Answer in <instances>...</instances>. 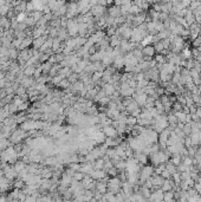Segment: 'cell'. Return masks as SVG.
<instances>
[{"mask_svg":"<svg viewBox=\"0 0 201 202\" xmlns=\"http://www.w3.org/2000/svg\"><path fill=\"white\" fill-rule=\"evenodd\" d=\"M107 11H108L107 7L103 6V5H93V6H91V9H90V13L96 19H98V18L103 17L104 14H107Z\"/></svg>","mask_w":201,"mask_h":202,"instance_id":"1","label":"cell"},{"mask_svg":"<svg viewBox=\"0 0 201 202\" xmlns=\"http://www.w3.org/2000/svg\"><path fill=\"white\" fill-rule=\"evenodd\" d=\"M103 132L107 137H111V138H115L117 137V129L112 125H107V127H103Z\"/></svg>","mask_w":201,"mask_h":202,"instance_id":"2","label":"cell"},{"mask_svg":"<svg viewBox=\"0 0 201 202\" xmlns=\"http://www.w3.org/2000/svg\"><path fill=\"white\" fill-rule=\"evenodd\" d=\"M49 38V35H40L39 38H36V39H33V42H32V46H33V49H37V50H39L40 47H42V45L44 44L46 42V39Z\"/></svg>","mask_w":201,"mask_h":202,"instance_id":"3","label":"cell"},{"mask_svg":"<svg viewBox=\"0 0 201 202\" xmlns=\"http://www.w3.org/2000/svg\"><path fill=\"white\" fill-rule=\"evenodd\" d=\"M107 12H108V14H109L110 17L112 18H117L119 16H122V13H121V6H117V5L110 6Z\"/></svg>","mask_w":201,"mask_h":202,"instance_id":"4","label":"cell"},{"mask_svg":"<svg viewBox=\"0 0 201 202\" xmlns=\"http://www.w3.org/2000/svg\"><path fill=\"white\" fill-rule=\"evenodd\" d=\"M142 53L143 56H149V57H154L155 56V49H154V45H147L142 47Z\"/></svg>","mask_w":201,"mask_h":202,"instance_id":"5","label":"cell"},{"mask_svg":"<svg viewBox=\"0 0 201 202\" xmlns=\"http://www.w3.org/2000/svg\"><path fill=\"white\" fill-rule=\"evenodd\" d=\"M0 27L1 28H4L5 31L6 30H9L11 28V19L6 17H0Z\"/></svg>","mask_w":201,"mask_h":202,"instance_id":"6","label":"cell"},{"mask_svg":"<svg viewBox=\"0 0 201 202\" xmlns=\"http://www.w3.org/2000/svg\"><path fill=\"white\" fill-rule=\"evenodd\" d=\"M102 89L104 90V92H105L107 96H111V95L115 92V86H114V84H111V83H105L104 86Z\"/></svg>","mask_w":201,"mask_h":202,"instance_id":"7","label":"cell"},{"mask_svg":"<svg viewBox=\"0 0 201 202\" xmlns=\"http://www.w3.org/2000/svg\"><path fill=\"white\" fill-rule=\"evenodd\" d=\"M150 200H159V201H162L163 200V192L161 189H157L156 193H153L149 196Z\"/></svg>","mask_w":201,"mask_h":202,"instance_id":"8","label":"cell"},{"mask_svg":"<svg viewBox=\"0 0 201 202\" xmlns=\"http://www.w3.org/2000/svg\"><path fill=\"white\" fill-rule=\"evenodd\" d=\"M13 167H14V169H16V171L19 173V171H21L23 169H25V168H26V164H25V162L21 160V161H18V162L16 161V163H14V166H13Z\"/></svg>","mask_w":201,"mask_h":202,"instance_id":"9","label":"cell"},{"mask_svg":"<svg viewBox=\"0 0 201 202\" xmlns=\"http://www.w3.org/2000/svg\"><path fill=\"white\" fill-rule=\"evenodd\" d=\"M66 78H68V80H69L71 84H73V83H76V82L79 79V73H77V72H71Z\"/></svg>","mask_w":201,"mask_h":202,"instance_id":"10","label":"cell"},{"mask_svg":"<svg viewBox=\"0 0 201 202\" xmlns=\"http://www.w3.org/2000/svg\"><path fill=\"white\" fill-rule=\"evenodd\" d=\"M9 9H12V7H9L7 4L0 5V17H5V16L9 13Z\"/></svg>","mask_w":201,"mask_h":202,"instance_id":"11","label":"cell"},{"mask_svg":"<svg viewBox=\"0 0 201 202\" xmlns=\"http://www.w3.org/2000/svg\"><path fill=\"white\" fill-rule=\"evenodd\" d=\"M189 9L192 11L201 9V0H192L191 1V5H189Z\"/></svg>","mask_w":201,"mask_h":202,"instance_id":"12","label":"cell"},{"mask_svg":"<svg viewBox=\"0 0 201 202\" xmlns=\"http://www.w3.org/2000/svg\"><path fill=\"white\" fill-rule=\"evenodd\" d=\"M153 45H154V49H155L156 53H161L163 50H165V46H163V44H162V42H161V40L156 42V43H154Z\"/></svg>","mask_w":201,"mask_h":202,"instance_id":"13","label":"cell"},{"mask_svg":"<svg viewBox=\"0 0 201 202\" xmlns=\"http://www.w3.org/2000/svg\"><path fill=\"white\" fill-rule=\"evenodd\" d=\"M182 131L186 134V136L191 135V134H192V125H191V123H185L183 124Z\"/></svg>","mask_w":201,"mask_h":202,"instance_id":"14","label":"cell"},{"mask_svg":"<svg viewBox=\"0 0 201 202\" xmlns=\"http://www.w3.org/2000/svg\"><path fill=\"white\" fill-rule=\"evenodd\" d=\"M71 85V83L68 80V78H64V79H62L60 82H59V84L57 85V86H59V88H63V89H68L69 86Z\"/></svg>","mask_w":201,"mask_h":202,"instance_id":"15","label":"cell"},{"mask_svg":"<svg viewBox=\"0 0 201 202\" xmlns=\"http://www.w3.org/2000/svg\"><path fill=\"white\" fill-rule=\"evenodd\" d=\"M192 45L194 46V47H198V49L200 47V46H201V35H199L198 37H196V38H194V39H193V40H192Z\"/></svg>","mask_w":201,"mask_h":202,"instance_id":"16","label":"cell"},{"mask_svg":"<svg viewBox=\"0 0 201 202\" xmlns=\"http://www.w3.org/2000/svg\"><path fill=\"white\" fill-rule=\"evenodd\" d=\"M21 43H23V39H20V38H14V39L12 40V47L19 49V46L21 45Z\"/></svg>","mask_w":201,"mask_h":202,"instance_id":"17","label":"cell"},{"mask_svg":"<svg viewBox=\"0 0 201 202\" xmlns=\"http://www.w3.org/2000/svg\"><path fill=\"white\" fill-rule=\"evenodd\" d=\"M161 176H162L163 178H166V180H168V178H170V177H172V174H170V173H169V171H168V170L165 168V169L162 170V173H161Z\"/></svg>","mask_w":201,"mask_h":202,"instance_id":"18","label":"cell"},{"mask_svg":"<svg viewBox=\"0 0 201 202\" xmlns=\"http://www.w3.org/2000/svg\"><path fill=\"white\" fill-rule=\"evenodd\" d=\"M18 109H19V111H24V110H27V109H28V103H27V102H24V103H21L20 105H18Z\"/></svg>","mask_w":201,"mask_h":202,"instance_id":"19","label":"cell"},{"mask_svg":"<svg viewBox=\"0 0 201 202\" xmlns=\"http://www.w3.org/2000/svg\"><path fill=\"white\" fill-rule=\"evenodd\" d=\"M6 200V196H0V201H5Z\"/></svg>","mask_w":201,"mask_h":202,"instance_id":"20","label":"cell"}]
</instances>
